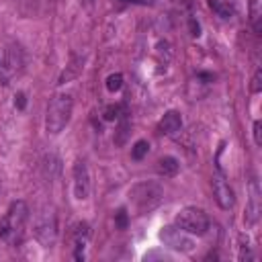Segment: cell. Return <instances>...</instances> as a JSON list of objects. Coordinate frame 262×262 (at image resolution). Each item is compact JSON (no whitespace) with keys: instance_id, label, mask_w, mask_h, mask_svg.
Here are the masks:
<instances>
[{"instance_id":"cell-1","label":"cell","mask_w":262,"mask_h":262,"mask_svg":"<svg viewBox=\"0 0 262 262\" xmlns=\"http://www.w3.org/2000/svg\"><path fill=\"white\" fill-rule=\"evenodd\" d=\"M27 219H29V207L25 201H14L6 215L2 217L0 221V239L14 246L20 242L23 237V231H25V225H27Z\"/></svg>"},{"instance_id":"cell-2","label":"cell","mask_w":262,"mask_h":262,"mask_svg":"<svg viewBox=\"0 0 262 262\" xmlns=\"http://www.w3.org/2000/svg\"><path fill=\"white\" fill-rule=\"evenodd\" d=\"M72 106H74L72 94H55L51 98L47 106V117H45V127L51 135H57L70 123Z\"/></svg>"},{"instance_id":"cell-3","label":"cell","mask_w":262,"mask_h":262,"mask_svg":"<svg viewBox=\"0 0 262 262\" xmlns=\"http://www.w3.org/2000/svg\"><path fill=\"white\" fill-rule=\"evenodd\" d=\"M129 196L139 213H147L162 203L164 190L158 182H139L129 190Z\"/></svg>"},{"instance_id":"cell-4","label":"cell","mask_w":262,"mask_h":262,"mask_svg":"<svg viewBox=\"0 0 262 262\" xmlns=\"http://www.w3.org/2000/svg\"><path fill=\"white\" fill-rule=\"evenodd\" d=\"M33 233H35L37 242L41 246H45V248H51L55 244V237H57V217H55L51 207H43L35 215Z\"/></svg>"},{"instance_id":"cell-5","label":"cell","mask_w":262,"mask_h":262,"mask_svg":"<svg viewBox=\"0 0 262 262\" xmlns=\"http://www.w3.org/2000/svg\"><path fill=\"white\" fill-rule=\"evenodd\" d=\"M176 225L180 229H184L186 233H194V235H203L209 229V217L203 209L199 207H184L178 211L176 215Z\"/></svg>"},{"instance_id":"cell-6","label":"cell","mask_w":262,"mask_h":262,"mask_svg":"<svg viewBox=\"0 0 262 262\" xmlns=\"http://www.w3.org/2000/svg\"><path fill=\"white\" fill-rule=\"evenodd\" d=\"M160 239H162L164 246H168V248H172L176 252H190L194 248V242L178 225H166V227H162Z\"/></svg>"},{"instance_id":"cell-7","label":"cell","mask_w":262,"mask_h":262,"mask_svg":"<svg viewBox=\"0 0 262 262\" xmlns=\"http://www.w3.org/2000/svg\"><path fill=\"white\" fill-rule=\"evenodd\" d=\"M74 194L76 199L84 201L90 192V174H88V166L84 160H78L74 164Z\"/></svg>"},{"instance_id":"cell-8","label":"cell","mask_w":262,"mask_h":262,"mask_svg":"<svg viewBox=\"0 0 262 262\" xmlns=\"http://www.w3.org/2000/svg\"><path fill=\"white\" fill-rule=\"evenodd\" d=\"M213 194H215V201L221 209H231L235 199H233V190L229 188V184L225 182V178L221 176V172L215 174L213 178Z\"/></svg>"},{"instance_id":"cell-9","label":"cell","mask_w":262,"mask_h":262,"mask_svg":"<svg viewBox=\"0 0 262 262\" xmlns=\"http://www.w3.org/2000/svg\"><path fill=\"white\" fill-rule=\"evenodd\" d=\"M90 239V225L88 223H78L72 231V246H74V258L84 260V248L88 246Z\"/></svg>"},{"instance_id":"cell-10","label":"cell","mask_w":262,"mask_h":262,"mask_svg":"<svg viewBox=\"0 0 262 262\" xmlns=\"http://www.w3.org/2000/svg\"><path fill=\"white\" fill-rule=\"evenodd\" d=\"M258 215H260V188H258V182L252 180L250 182V201H248L244 219H246L248 225H254L258 221Z\"/></svg>"},{"instance_id":"cell-11","label":"cell","mask_w":262,"mask_h":262,"mask_svg":"<svg viewBox=\"0 0 262 262\" xmlns=\"http://www.w3.org/2000/svg\"><path fill=\"white\" fill-rule=\"evenodd\" d=\"M158 129H160V133H164V135H176V133L182 129V117H180V113L168 111V113L162 117Z\"/></svg>"},{"instance_id":"cell-12","label":"cell","mask_w":262,"mask_h":262,"mask_svg":"<svg viewBox=\"0 0 262 262\" xmlns=\"http://www.w3.org/2000/svg\"><path fill=\"white\" fill-rule=\"evenodd\" d=\"M23 66H25V53H23V49L18 47V45H8V49H6V68H8V72H20L23 70Z\"/></svg>"},{"instance_id":"cell-13","label":"cell","mask_w":262,"mask_h":262,"mask_svg":"<svg viewBox=\"0 0 262 262\" xmlns=\"http://www.w3.org/2000/svg\"><path fill=\"white\" fill-rule=\"evenodd\" d=\"M209 4L213 8V12L219 14L221 18H231L235 14V10H237L235 0H209Z\"/></svg>"},{"instance_id":"cell-14","label":"cell","mask_w":262,"mask_h":262,"mask_svg":"<svg viewBox=\"0 0 262 262\" xmlns=\"http://www.w3.org/2000/svg\"><path fill=\"white\" fill-rule=\"evenodd\" d=\"M178 168H180V164H178V160L172 158V156L160 158V160H158V166H156V170H158L162 176H174V174L178 172Z\"/></svg>"},{"instance_id":"cell-15","label":"cell","mask_w":262,"mask_h":262,"mask_svg":"<svg viewBox=\"0 0 262 262\" xmlns=\"http://www.w3.org/2000/svg\"><path fill=\"white\" fill-rule=\"evenodd\" d=\"M147 149H149V143H147L145 139H139V141H135V145L131 147V158H133V160H143V158L147 156Z\"/></svg>"},{"instance_id":"cell-16","label":"cell","mask_w":262,"mask_h":262,"mask_svg":"<svg viewBox=\"0 0 262 262\" xmlns=\"http://www.w3.org/2000/svg\"><path fill=\"white\" fill-rule=\"evenodd\" d=\"M121 86H123V76H121V74H111V76L106 78V88H108L111 92H117Z\"/></svg>"},{"instance_id":"cell-17","label":"cell","mask_w":262,"mask_h":262,"mask_svg":"<svg viewBox=\"0 0 262 262\" xmlns=\"http://www.w3.org/2000/svg\"><path fill=\"white\" fill-rule=\"evenodd\" d=\"M115 223H117L119 229H125V227H127V213H125V209H119V211H117Z\"/></svg>"},{"instance_id":"cell-18","label":"cell","mask_w":262,"mask_h":262,"mask_svg":"<svg viewBox=\"0 0 262 262\" xmlns=\"http://www.w3.org/2000/svg\"><path fill=\"white\" fill-rule=\"evenodd\" d=\"M260 90H262V70H256L252 78V92H260Z\"/></svg>"},{"instance_id":"cell-19","label":"cell","mask_w":262,"mask_h":262,"mask_svg":"<svg viewBox=\"0 0 262 262\" xmlns=\"http://www.w3.org/2000/svg\"><path fill=\"white\" fill-rule=\"evenodd\" d=\"M254 141L256 145H262V123L260 121L254 123Z\"/></svg>"},{"instance_id":"cell-20","label":"cell","mask_w":262,"mask_h":262,"mask_svg":"<svg viewBox=\"0 0 262 262\" xmlns=\"http://www.w3.org/2000/svg\"><path fill=\"white\" fill-rule=\"evenodd\" d=\"M119 111H121V106H108L106 113H104V119H106V121L117 119V117H119Z\"/></svg>"},{"instance_id":"cell-21","label":"cell","mask_w":262,"mask_h":262,"mask_svg":"<svg viewBox=\"0 0 262 262\" xmlns=\"http://www.w3.org/2000/svg\"><path fill=\"white\" fill-rule=\"evenodd\" d=\"M14 98H16V100H14V102H16V106H18V108H25V94H23V92H18Z\"/></svg>"}]
</instances>
